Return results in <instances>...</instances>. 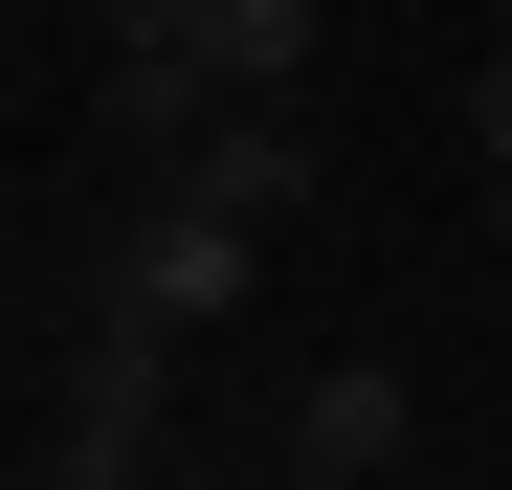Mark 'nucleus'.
Masks as SVG:
<instances>
[{
  "label": "nucleus",
  "mask_w": 512,
  "mask_h": 490,
  "mask_svg": "<svg viewBox=\"0 0 512 490\" xmlns=\"http://www.w3.org/2000/svg\"><path fill=\"white\" fill-rule=\"evenodd\" d=\"M245 268H268V223H223V201H179V179H156V201H134L112 312H156V335H223V312H245Z\"/></svg>",
  "instance_id": "1"
},
{
  "label": "nucleus",
  "mask_w": 512,
  "mask_h": 490,
  "mask_svg": "<svg viewBox=\"0 0 512 490\" xmlns=\"http://www.w3.org/2000/svg\"><path fill=\"white\" fill-rule=\"evenodd\" d=\"M90 112H112V156H156V179H179V156H201L245 90L201 67V23H112V90H90Z\"/></svg>",
  "instance_id": "2"
},
{
  "label": "nucleus",
  "mask_w": 512,
  "mask_h": 490,
  "mask_svg": "<svg viewBox=\"0 0 512 490\" xmlns=\"http://www.w3.org/2000/svg\"><path fill=\"white\" fill-rule=\"evenodd\" d=\"M401 424H423L401 357H312V379H290V468H334V490H379V468H401Z\"/></svg>",
  "instance_id": "3"
},
{
  "label": "nucleus",
  "mask_w": 512,
  "mask_h": 490,
  "mask_svg": "<svg viewBox=\"0 0 512 490\" xmlns=\"http://www.w3.org/2000/svg\"><path fill=\"white\" fill-rule=\"evenodd\" d=\"M179 23H201V67H223L245 112H290V90H312V45H334V0H179Z\"/></svg>",
  "instance_id": "4"
},
{
  "label": "nucleus",
  "mask_w": 512,
  "mask_h": 490,
  "mask_svg": "<svg viewBox=\"0 0 512 490\" xmlns=\"http://www.w3.org/2000/svg\"><path fill=\"white\" fill-rule=\"evenodd\" d=\"M179 201H223V223H290V201H312V134H290V112H223V134L179 156Z\"/></svg>",
  "instance_id": "5"
},
{
  "label": "nucleus",
  "mask_w": 512,
  "mask_h": 490,
  "mask_svg": "<svg viewBox=\"0 0 512 490\" xmlns=\"http://www.w3.org/2000/svg\"><path fill=\"white\" fill-rule=\"evenodd\" d=\"M156 379H179V335H156V312H112V335H90V401H67V424H156Z\"/></svg>",
  "instance_id": "6"
},
{
  "label": "nucleus",
  "mask_w": 512,
  "mask_h": 490,
  "mask_svg": "<svg viewBox=\"0 0 512 490\" xmlns=\"http://www.w3.org/2000/svg\"><path fill=\"white\" fill-rule=\"evenodd\" d=\"M45 490H156V424H67V468Z\"/></svg>",
  "instance_id": "7"
},
{
  "label": "nucleus",
  "mask_w": 512,
  "mask_h": 490,
  "mask_svg": "<svg viewBox=\"0 0 512 490\" xmlns=\"http://www.w3.org/2000/svg\"><path fill=\"white\" fill-rule=\"evenodd\" d=\"M490 245H512V156H490Z\"/></svg>",
  "instance_id": "8"
},
{
  "label": "nucleus",
  "mask_w": 512,
  "mask_h": 490,
  "mask_svg": "<svg viewBox=\"0 0 512 490\" xmlns=\"http://www.w3.org/2000/svg\"><path fill=\"white\" fill-rule=\"evenodd\" d=\"M112 23H179V0H112Z\"/></svg>",
  "instance_id": "9"
},
{
  "label": "nucleus",
  "mask_w": 512,
  "mask_h": 490,
  "mask_svg": "<svg viewBox=\"0 0 512 490\" xmlns=\"http://www.w3.org/2000/svg\"><path fill=\"white\" fill-rule=\"evenodd\" d=\"M490 45H512V0H490Z\"/></svg>",
  "instance_id": "10"
},
{
  "label": "nucleus",
  "mask_w": 512,
  "mask_h": 490,
  "mask_svg": "<svg viewBox=\"0 0 512 490\" xmlns=\"http://www.w3.org/2000/svg\"><path fill=\"white\" fill-rule=\"evenodd\" d=\"M290 490H334V468H290Z\"/></svg>",
  "instance_id": "11"
}]
</instances>
